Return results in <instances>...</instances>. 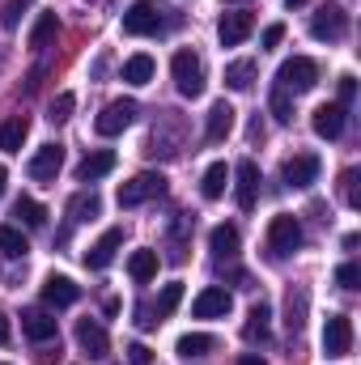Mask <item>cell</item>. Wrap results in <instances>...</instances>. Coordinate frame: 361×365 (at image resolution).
Wrapping results in <instances>:
<instances>
[{"mask_svg": "<svg viewBox=\"0 0 361 365\" xmlns=\"http://www.w3.org/2000/svg\"><path fill=\"white\" fill-rule=\"evenodd\" d=\"M171 73H175V86H179L183 98H200V93H204V60H200L191 47L175 51Z\"/></svg>", "mask_w": 361, "mask_h": 365, "instance_id": "6da1fadb", "label": "cell"}, {"mask_svg": "<svg viewBox=\"0 0 361 365\" xmlns=\"http://www.w3.org/2000/svg\"><path fill=\"white\" fill-rule=\"evenodd\" d=\"M276 86H280L285 93L315 90V86H319V64H315V60H306V56H293V60H285V64H280Z\"/></svg>", "mask_w": 361, "mask_h": 365, "instance_id": "7a4b0ae2", "label": "cell"}, {"mask_svg": "<svg viewBox=\"0 0 361 365\" xmlns=\"http://www.w3.org/2000/svg\"><path fill=\"white\" fill-rule=\"evenodd\" d=\"M302 247V225H298V217H289V212H280V217H272L268 221V251L276 259H285V255H293Z\"/></svg>", "mask_w": 361, "mask_h": 365, "instance_id": "3957f363", "label": "cell"}, {"mask_svg": "<svg viewBox=\"0 0 361 365\" xmlns=\"http://www.w3.org/2000/svg\"><path fill=\"white\" fill-rule=\"evenodd\" d=\"M158 195H166V179L153 175V170H141L136 179H128L119 187V208H136V204L158 200Z\"/></svg>", "mask_w": 361, "mask_h": 365, "instance_id": "277c9868", "label": "cell"}, {"mask_svg": "<svg viewBox=\"0 0 361 365\" xmlns=\"http://www.w3.org/2000/svg\"><path fill=\"white\" fill-rule=\"evenodd\" d=\"M136 110H141V106H136L132 98H115V102H106L102 115L93 119V132H98V136H119L123 128H132Z\"/></svg>", "mask_w": 361, "mask_h": 365, "instance_id": "5b68a950", "label": "cell"}, {"mask_svg": "<svg viewBox=\"0 0 361 365\" xmlns=\"http://www.w3.org/2000/svg\"><path fill=\"white\" fill-rule=\"evenodd\" d=\"M310 34H315L319 43H340V38L349 34V13H345L340 4H323V9L310 17Z\"/></svg>", "mask_w": 361, "mask_h": 365, "instance_id": "8992f818", "label": "cell"}, {"mask_svg": "<svg viewBox=\"0 0 361 365\" xmlns=\"http://www.w3.org/2000/svg\"><path fill=\"white\" fill-rule=\"evenodd\" d=\"M234 200H238V208L243 212H251L255 204H260V166L251 162V158H243L238 166H234Z\"/></svg>", "mask_w": 361, "mask_h": 365, "instance_id": "52a82bcc", "label": "cell"}, {"mask_svg": "<svg viewBox=\"0 0 361 365\" xmlns=\"http://www.w3.org/2000/svg\"><path fill=\"white\" fill-rule=\"evenodd\" d=\"M323 353L327 357H349L353 353V319L349 314H332L323 327Z\"/></svg>", "mask_w": 361, "mask_h": 365, "instance_id": "ba28073f", "label": "cell"}, {"mask_svg": "<svg viewBox=\"0 0 361 365\" xmlns=\"http://www.w3.org/2000/svg\"><path fill=\"white\" fill-rule=\"evenodd\" d=\"M158 30H162V17H158V9H153L149 0H141V4H132V9H123V34L145 38V34H158Z\"/></svg>", "mask_w": 361, "mask_h": 365, "instance_id": "9c48e42d", "label": "cell"}, {"mask_svg": "<svg viewBox=\"0 0 361 365\" xmlns=\"http://www.w3.org/2000/svg\"><path fill=\"white\" fill-rule=\"evenodd\" d=\"M119 247H123V230H119V225H111V230H106V234L90 247V251L81 255V264H86L90 272H102V268L115 259V251H119Z\"/></svg>", "mask_w": 361, "mask_h": 365, "instance_id": "30bf717a", "label": "cell"}, {"mask_svg": "<svg viewBox=\"0 0 361 365\" xmlns=\"http://www.w3.org/2000/svg\"><path fill=\"white\" fill-rule=\"evenodd\" d=\"M60 166H64V149H60V145H43V149H39V153L30 158L26 175H30L34 182H56Z\"/></svg>", "mask_w": 361, "mask_h": 365, "instance_id": "8fae6325", "label": "cell"}, {"mask_svg": "<svg viewBox=\"0 0 361 365\" xmlns=\"http://www.w3.org/2000/svg\"><path fill=\"white\" fill-rule=\"evenodd\" d=\"M255 30V17L251 13H221V21H217V38H221V47H238L247 34Z\"/></svg>", "mask_w": 361, "mask_h": 365, "instance_id": "7c38bea8", "label": "cell"}, {"mask_svg": "<svg viewBox=\"0 0 361 365\" xmlns=\"http://www.w3.org/2000/svg\"><path fill=\"white\" fill-rule=\"evenodd\" d=\"M345 123H349V110H345L340 102H323V106L315 110V132H319L323 140H340V136H345Z\"/></svg>", "mask_w": 361, "mask_h": 365, "instance_id": "4fadbf2b", "label": "cell"}, {"mask_svg": "<svg viewBox=\"0 0 361 365\" xmlns=\"http://www.w3.org/2000/svg\"><path fill=\"white\" fill-rule=\"evenodd\" d=\"M230 306H234V297H230L221 284H208V289L195 297L191 314H195V319H225V314H230Z\"/></svg>", "mask_w": 361, "mask_h": 365, "instance_id": "5bb4252c", "label": "cell"}, {"mask_svg": "<svg viewBox=\"0 0 361 365\" xmlns=\"http://www.w3.org/2000/svg\"><path fill=\"white\" fill-rule=\"evenodd\" d=\"M230 132H234V106H230V102L221 98V102H213V106H208V123H204V140H208V145H221V140H225Z\"/></svg>", "mask_w": 361, "mask_h": 365, "instance_id": "9a60e30c", "label": "cell"}, {"mask_svg": "<svg viewBox=\"0 0 361 365\" xmlns=\"http://www.w3.org/2000/svg\"><path fill=\"white\" fill-rule=\"evenodd\" d=\"M319 170H323V162L315 153H293L285 162V182L289 187H310V182L319 179Z\"/></svg>", "mask_w": 361, "mask_h": 365, "instance_id": "2e32d148", "label": "cell"}, {"mask_svg": "<svg viewBox=\"0 0 361 365\" xmlns=\"http://www.w3.org/2000/svg\"><path fill=\"white\" fill-rule=\"evenodd\" d=\"M77 344H81V353H90L93 361H102L111 353V340H106L102 323H93V319H81L77 323Z\"/></svg>", "mask_w": 361, "mask_h": 365, "instance_id": "e0dca14e", "label": "cell"}, {"mask_svg": "<svg viewBox=\"0 0 361 365\" xmlns=\"http://www.w3.org/2000/svg\"><path fill=\"white\" fill-rule=\"evenodd\" d=\"M43 302L56 306V310H64V306L81 302V284H73L68 276H47V284H43Z\"/></svg>", "mask_w": 361, "mask_h": 365, "instance_id": "ac0fdd59", "label": "cell"}, {"mask_svg": "<svg viewBox=\"0 0 361 365\" xmlns=\"http://www.w3.org/2000/svg\"><path fill=\"white\" fill-rule=\"evenodd\" d=\"M21 331L34 340V344H47V340H56V319L47 314V310H21Z\"/></svg>", "mask_w": 361, "mask_h": 365, "instance_id": "d6986e66", "label": "cell"}, {"mask_svg": "<svg viewBox=\"0 0 361 365\" xmlns=\"http://www.w3.org/2000/svg\"><path fill=\"white\" fill-rule=\"evenodd\" d=\"M115 170V153L111 149H93L81 158V166H77V182H98L102 175H111Z\"/></svg>", "mask_w": 361, "mask_h": 365, "instance_id": "ffe728a7", "label": "cell"}, {"mask_svg": "<svg viewBox=\"0 0 361 365\" xmlns=\"http://www.w3.org/2000/svg\"><path fill=\"white\" fill-rule=\"evenodd\" d=\"M306 310H310V293H306L302 284H293V289L285 293V327H289V331H302V327H306Z\"/></svg>", "mask_w": 361, "mask_h": 365, "instance_id": "44dd1931", "label": "cell"}, {"mask_svg": "<svg viewBox=\"0 0 361 365\" xmlns=\"http://www.w3.org/2000/svg\"><path fill=\"white\" fill-rule=\"evenodd\" d=\"M26 136H30V119H26V115H9V119L0 123V149H4V153H17V149L26 145Z\"/></svg>", "mask_w": 361, "mask_h": 365, "instance_id": "7402d4cb", "label": "cell"}, {"mask_svg": "<svg viewBox=\"0 0 361 365\" xmlns=\"http://www.w3.org/2000/svg\"><path fill=\"white\" fill-rule=\"evenodd\" d=\"M268 323H272V306H268V302H255V306H251V314H247L243 336H247L251 344H268Z\"/></svg>", "mask_w": 361, "mask_h": 365, "instance_id": "603a6c76", "label": "cell"}, {"mask_svg": "<svg viewBox=\"0 0 361 365\" xmlns=\"http://www.w3.org/2000/svg\"><path fill=\"white\" fill-rule=\"evenodd\" d=\"M255 77H260V64L255 60H234L230 68H225V86L238 93H247L251 86H255Z\"/></svg>", "mask_w": 361, "mask_h": 365, "instance_id": "cb8c5ba5", "label": "cell"}, {"mask_svg": "<svg viewBox=\"0 0 361 365\" xmlns=\"http://www.w3.org/2000/svg\"><path fill=\"white\" fill-rule=\"evenodd\" d=\"M13 217H17L26 230H43V225H47V208H43L39 200H30V195H17V204H13Z\"/></svg>", "mask_w": 361, "mask_h": 365, "instance_id": "d4e9b609", "label": "cell"}, {"mask_svg": "<svg viewBox=\"0 0 361 365\" xmlns=\"http://www.w3.org/2000/svg\"><path fill=\"white\" fill-rule=\"evenodd\" d=\"M208 247H213L217 259H234V255H238V230H234V225H217V230L208 234Z\"/></svg>", "mask_w": 361, "mask_h": 365, "instance_id": "484cf974", "label": "cell"}, {"mask_svg": "<svg viewBox=\"0 0 361 365\" xmlns=\"http://www.w3.org/2000/svg\"><path fill=\"white\" fill-rule=\"evenodd\" d=\"M225 182H230L225 162H213V166L204 170V179H200V195H204V200H221V195H225Z\"/></svg>", "mask_w": 361, "mask_h": 365, "instance_id": "4316f807", "label": "cell"}, {"mask_svg": "<svg viewBox=\"0 0 361 365\" xmlns=\"http://www.w3.org/2000/svg\"><path fill=\"white\" fill-rule=\"evenodd\" d=\"M128 276H132L136 284L153 280V276H158V251H132V259H128Z\"/></svg>", "mask_w": 361, "mask_h": 365, "instance_id": "83f0119b", "label": "cell"}, {"mask_svg": "<svg viewBox=\"0 0 361 365\" xmlns=\"http://www.w3.org/2000/svg\"><path fill=\"white\" fill-rule=\"evenodd\" d=\"M153 68H158L153 56L141 51V56H132V60L123 64V81H132V86H149V81H153Z\"/></svg>", "mask_w": 361, "mask_h": 365, "instance_id": "f1b7e54d", "label": "cell"}, {"mask_svg": "<svg viewBox=\"0 0 361 365\" xmlns=\"http://www.w3.org/2000/svg\"><path fill=\"white\" fill-rule=\"evenodd\" d=\"M26 251H30L26 234H21L17 225H0V255H9V259H26Z\"/></svg>", "mask_w": 361, "mask_h": 365, "instance_id": "f546056e", "label": "cell"}, {"mask_svg": "<svg viewBox=\"0 0 361 365\" xmlns=\"http://www.w3.org/2000/svg\"><path fill=\"white\" fill-rule=\"evenodd\" d=\"M56 34H60V17L56 13H39V21L30 30V47H51Z\"/></svg>", "mask_w": 361, "mask_h": 365, "instance_id": "4dcf8cb0", "label": "cell"}, {"mask_svg": "<svg viewBox=\"0 0 361 365\" xmlns=\"http://www.w3.org/2000/svg\"><path fill=\"white\" fill-rule=\"evenodd\" d=\"M98 212H102V200H98L93 191H81V195L68 200V217H73V221H93Z\"/></svg>", "mask_w": 361, "mask_h": 365, "instance_id": "1f68e13d", "label": "cell"}, {"mask_svg": "<svg viewBox=\"0 0 361 365\" xmlns=\"http://www.w3.org/2000/svg\"><path fill=\"white\" fill-rule=\"evenodd\" d=\"M175 349H179V357H187V361H191V357L213 353V349H217V340H213V336H204V331H191V336H183Z\"/></svg>", "mask_w": 361, "mask_h": 365, "instance_id": "d6a6232c", "label": "cell"}, {"mask_svg": "<svg viewBox=\"0 0 361 365\" xmlns=\"http://www.w3.org/2000/svg\"><path fill=\"white\" fill-rule=\"evenodd\" d=\"M179 302H183V284L175 280V284H166L162 289V297H158V306H153V319L162 323V319H171L175 310H179Z\"/></svg>", "mask_w": 361, "mask_h": 365, "instance_id": "836d02e7", "label": "cell"}, {"mask_svg": "<svg viewBox=\"0 0 361 365\" xmlns=\"http://www.w3.org/2000/svg\"><path fill=\"white\" fill-rule=\"evenodd\" d=\"M268 106H272V115H276L280 123H289V119H293V102H289V93L280 90V86H272V98H268Z\"/></svg>", "mask_w": 361, "mask_h": 365, "instance_id": "e575fe53", "label": "cell"}, {"mask_svg": "<svg viewBox=\"0 0 361 365\" xmlns=\"http://www.w3.org/2000/svg\"><path fill=\"white\" fill-rule=\"evenodd\" d=\"M73 106H77V98H73V93H60V98L51 102L47 119H51V123H68V119H73Z\"/></svg>", "mask_w": 361, "mask_h": 365, "instance_id": "d590c367", "label": "cell"}, {"mask_svg": "<svg viewBox=\"0 0 361 365\" xmlns=\"http://www.w3.org/2000/svg\"><path fill=\"white\" fill-rule=\"evenodd\" d=\"M340 191H345V204H349V208H361V195H357V170H345V175H340Z\"/></svg>", "mask_w": 361, "mask_h": 365, "instance_id": "8d00e7d4", "label": "cell"}, {"mask_svg": "<svg viewBox=\"0 0 361 365\" xmlns=\"http://www.w3.org/2000/svg\"><path fill=\"white\" fill-rule=\"evenodd\" d=\"M336 284H340V289H357V284H361V268L353 264V259L336 268Z\"/></svg>", "mask_w": 361, "mask_h": 365, "instance_id": "74e56055", "label": "cell"}, {"mask_svg": "<svg viewBox=\"0 0 361 365\" xmlns=\"http://www.w3.org/2000/svg\"><path fill=\"white\" fill-rule=\"evenodd\" d=\"M353 98H357V77H353V73H345V77H340V106L349 110V102H353Z\"/></svg>", "mask_w": 361, "mask_h": 365, "instance_id": "f35d334b", "label": "cell"}, {"mask_svg": "<svg viewBox=\"0 0 361 365\" xmlns=\"http://www.w3.org/2000/svg\"><path fill=\"white\" fill-rule=\"evenodd\" d=\"M128 357H132V365H153V353H149L145 344H132V349H128Z\"/></svg>", "mask_w": 361, "mask_h": 365, "instance_id": "ab89813d", "label": "cell"}, {"mask_svg": "<svg viewBox=\"0 0 361 365\" xmlns=\"http://www.w3.org/2000/svg\"><path fill=\"white\" fill-rule=\"evenodd\" d=\"M280 38H285V26H280V21L264 30V47H280Z\"/></svg>", "mask_w": 361, "mask_h": 365, "instance_id": "60d3db41", "label": "cell"}, {"mask_svg": "<svg viewBox=\"0 0 361 365\" xmlns=\"http://www.w3.org/2000/svg\"><path fill=\"white\" fill-rule=\"evenodd\" d=\"M13 340V327H9V319H4V310H0V344H9Z\"/></svg>", "mask_w": 361, "mask_h": 365, "instance_id": "b9f144b4", "label": "cell"}, {"mask_svg": "<svg viewBox=\"0 0 361 365\" xmlns=\"http://www.w3.org/2000/svg\"><path fill=\"white\" fill-rule=\"evenodd\" d=\"M238 365H264V357H255V353H247V357H238Z\"/></svg>", "mask_w": 361, "mask_h": 365, "instance_id": "7bdbcfd3", "label": "cell"}, {"mask_svg": "<svg viewBox=\"0 0 361 365\" xmlns=\"http://www.w3.org/2000/svg\"><path fill=\"white\" fill-rule=\"evenodd\" d=\"M4 182H9V170H4V166H0V195H4Z\"/></svg>", "mask_w": 361, "mask_h": 365, "instance_id": "ee69618b", "label": "cell"}, {"mask_svg": "<svg viewBox=\"0 0 361 365\" xmlns=\"http://www.w3.org/2000/svg\"><path fill=\"white\" fill-rule=\"evenodd\" d=\"M285 4H289V9H298V4H306V0H285Z\"/></svg>", "mask_w": 361, "mask_h": 365, "instance_id": "f6af8a7d", "label": "cell"}, {"mask_svg": "<svg viewBox=\"0 0 361 365\" xmlns=\"http://www.w3.org/2000/svg\"><path fill=\"white\" fill-rule=\"evenodd\" d=\"M17 4H30V0H17Z\"/></svg>", "mask_w": 361, "mask_h": 365, "instance_id": "bcb514c9", "label": "cell"}, {"mask_svg": "<svg viewBox=\"0 0 361 365\" xmlns=\"http://www.w3.org/2000/svg\"><path fill=\"white\" fill-rule=\"evenodd\" d=\"M0 365H4V361H0Z\"/></svg>", "mask_w": 361, "mask_h": 365, "instance_id": "7dc6e473", "label": "cell"}]
</instances>
